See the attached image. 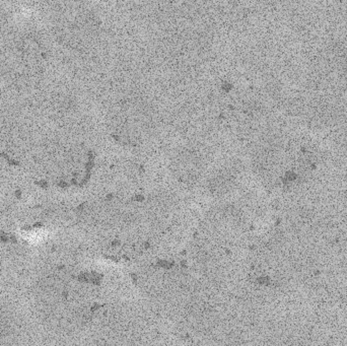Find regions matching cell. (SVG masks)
Wrapping results in <instances>:
<instances>
[{"mask_svg": "<svg viewBox=\"0 0 347 346\" xmlns=\"http://www.w3.org/2000/svg\"><path fill=\"white\" fill-rule=\"evenodd\" d=\"M161 113L154 100L139 89L119 94L108 107L106 123L109 133L119 144L140 146L155 134Z\"/></svg>", "mask_w": 347, "mask_h": 346, "instance_id": "cell-1", "label": "cell"}, {"mask_svg": "<svg viewBox=\"0 0 347 346\" xmlns=\"http://www.w3.org/2000/svg\"><path fill=\"white\" fill-rule=\"evenodd\" d=\"M54 34L67 50L85 53L102 39V18L95 10L84 6H68L57 11Z\"/></svg>", "mask_w": 347, "mask_h": 346, "instance_id": "cell-2", "label": "cell"}, {"mask_svg": "<svg viewBox=\"0 0 347 346\" xmlns=\"http://www.w3.org/2000/svg\"><path fill=\"white\" fill-rule=\"evenodd\" d=\"M210 169L209 154L205 146L197 141L178 145L169 159L170 176L184 187L202 185Z\"/></svg>", "mask_w": 347, "mask_h": 346, "instance_id": "cell-3", "label": "cell"}, {"mask_svg": "<svg viewBox=\"0 0 347 346\" xmlns=\"http://www.w3.org/2000/svg\"><path fill=\"white\" fill-rule=\"evenodd\" d=\"M243 180V167L236 161H225L211 167L202 183L207 196L225 198L234 192Z\"/></svg>", "mask_w": 347, "mask_h": 346, "instance_id": "cell-4", "label": "cell"}]
</instances>
